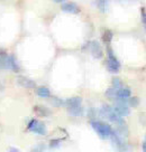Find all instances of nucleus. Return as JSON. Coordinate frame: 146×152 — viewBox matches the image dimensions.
<instances>
[{
  "label": "nucleus",
  "instance_id": "nucleus-1",
  "mask_svg": "<svg viewBox=\"0 0 146 152\" xmlns=\"http://www.w3.org/2000/svg\"><path fill=\"white\" fill-rule=\"evenodd\" d=\"M99 115H101V116L104 118V119L109 120L110 122L115 123L116 125L125 123L123 116L118 115V114L113 111V106H110V105H107V104L102 105V106H101V109L99 110Z\"/></svg>",
  "mask_w": 146,
  "mask_h": 152
},
{
  "label": "nucleus",
  "instance_id": "nucleus-2",
  "mask_svg": "<svg viewBox=\"0 0 146 152\" xmlns=\"http://www.w3.org/2000/svg\"><path fill=\"white\" fill-rule=\"evenodd\" d=\"M91 126L97 134L99 135L101 139H107L110 138L111 133H113V128L106 122H101V121H97V120H92L91 121Z\"/></svg>",
  "mask_w": 146,
  "mask_h": 152
},
{
  "label": "nucleus",
  "instance_id": "nucleus-3",
  "mask_svg": "<svg viewBox=\"0 0 146 152\" xmlns=\"http://www.w3.org/2000/svg\"><path fill=\"white\" fill-rule=\"evenodd\" d=\"M107 55H108V59H107V68L109 72L111 73H118L120 69V63L117 59L116 55L113 54V48L109 45H107Z\"/></svg>",
  "mask_w": 146,
  "mask_h": 152
},
{
  "label": "nucleus",
  "instance_id": "nucleus-4",
  "mask_svg": "<svg viewBox=\"0 0 146 152\" xmlns=\"http://www.w3.org/2000/svg\"><path fill=\"white\" fill-rule=\"evenodd\" d=\"M110 139H111V144L113 147L115 148V150L117 152H127L128 150V144L127 142L125 141V138L118 135L117 133L113 131L111 135H110Z\"/></svg>",
  "mask_w": 146,
  "mask_h": 152
},
{
  "label": "nucleus",
  "instance_id": "nucleus-5",
  "mask_svg": "<svg viewBox=\"0 0 146 152\" xmlns=\"http://www.w3.org/2000/svg\"><path fill=\"white\" fill-rule=\"evenodd\" d=\"M27 130L36 133V134H39V135H45L47 133L46 125L43 122L37 121L36 119H32L29 121L28 124H27Z\"/></svg>",
  "mask_w": 146,
  "mask_h": 152
},
{
  "label": "nucleus",
  "instance_id": "nucleus-6",
  "mask_svg": "<svg viewBox=\"0 0 146 152\" xmlns=\"http://www.w3.org/2000/svg\"><path fill=\"white\" fill-rule=\"evenodd\" d=\"M113 109L118 115H120L123 118L129 115V113H130V110H129L127 102H124V101H116L113 106Z\"/></svg>",
  "mask_w": 146,
  "mask_h": 152
},
{
  "label": "nucleus",
  "instance_id": "nucleus-7",
  "mask_svg": "<svg viewBox=\"0 0 146 152\" xmlns=\"http://www.w3.org/2000/svg\"><path fill=\"white\" fill-rule=\"evenodd\" d=\"M88 47H89V49H90L91 55H92L94 58L100 59L101 57L104 56V50H102V47H101V45H100L97 40H92V42H90V43L88 44Z\"/></svg>",
  "mask_w": 146,
  "mask_h": 152
},
{
  "label": "nucleus",
  "instance_id": "nucleus-8",
  "mask_svg": "<svg viewBox=\"0 0 146 152\" xmlns=\"http://www.w3.org/2000/svg\"><path fill=\"white\" fill-rule=\"evenodd\" d=\"M17 84L21 87H25V88H34L36 86V83L26 76H19L17 78Z\"/></svg>",
  "mask_w": 146,
  "mask_h": 152
},
{
  "label": "nucleus",
  "instance_id": "nucleus-9",
  "mask_svg": "<svg viewBox=\"0 0 146 152\" xmlns=\"http://www.w3.org/2000/svg\"><path fill=\"white\" fill-rule=\"evenodd\" d=\"M132 92L127 87H120L117 90V101H124V102H127V100L130 97ZM116 102V101H115Z\"/></svg>",
  "mask_w": 146,
  "mask_h": 152
},
{
  "label": "nucleus",
  "instance_id": "nucleus-10",
  "mask_svg": "<svg viewBox=\"0 0 146 152\" xmlns=\"http://www.w3.org/2000/svg\"><path fill=\"white\" fill-rule=\"evenodd\" d=\"M61 8L63 11L69 12V14H79L80 12V8L76 2H65L62 5Z\"/></svg>",
  "mask_w": 146,
  "mask_h": 152
},
{
  "label": "nucleus",
  "instance_id": "nucleus-11",
  "mask_svg": "<svg viewBox=\"0 0 146 152\" xmlns=\"http://www.w3.org/2000/svg\"><path fill=\"white\" fill-rule=\"evenodd\" d=\"M34 111L39 116H50L52 114L51 110L48 109V107H46V106H44V105H36L34 107Z\"/></svg>",
  "mask_w": 146,
  "mask_h": 152
},
{
  "label": "nucleus",
  "instance_id": "nucleus-12",
  "mask_svg": "<svg viewBox=\"0 0 146 152\" xmlns=\"http://www.w3.org/2000/svg\"><path fill=\"white\" fill-rule=\"evenodd\" d=\"M82 103V99L80 96H73V97H70L64 102V104L67 106V107H74V106H79Z\"/></svg>",
  "mask_w": 146,
  "mask_h": 152
},
{
  "label": "nucleus",
  "instance_id": "nucleus-13",
  "mask_svg": "<svg viewBox=\"0 0 146 152\" xmlns=\"http://www.w3.org/2000/svg\"><path fill=\"white\" fill-rule=\"evenodd\" d=\"M115 132L117 133L118 135L123 137V138H127L128 134H129V131H128V126L126 125V123L118 124L117 128H116V130H115Z\"/></svg>",
  "mask_w": 146,
  "mask_h": 152
},
{
  "label": "nucleus",
  "instance_id": "nucleus-14",
  "mask_svg": "<svg viewBox=\"0 0 146 152\" xmlns=\"http://www.w3.org/2000/svg\"><path fill=\"white\" fill-rule=\"evenodd\" d=\"M36 94L39 96V97H43V99H48L51 97V91L48 90L45 86H39L36 90Z\"/></svg>",
  "mask_w": 146,
  "mask_h": 152
},
{
  "label": "nucleus",
  "instance_id": "nucleus-15",
  "mask_svg": "<svg viewBox=\"0 0 146 152\" xmlns=\"http://www.w3.org/2000/svg\"><path fill=\"white\" fill-rule=\"evenodd\" d=\"M67 112L72 116H81L83 115V107L81 105L74 106V107H67Z\"/></svg>",
  "mask_w": 146,
  "mask_h": 152
},
{
  "label": "nucleus",
  "instance_id": "nucleus-16",
  "mask_svg": "<svg viewBox=\"0 0 146 152\" xmlns=\"http://www.w3.org/2000/svg\"><path fill=\"white\" fill-rule=\"evenodd\" d=\"M9 69L18 73L20 71V67H19V64L17 63V59L14 55H9Z\"/></svg>",
  "mask_w": 146,
  "mask_h": 152
},
{
  "label": "nucleus",
  "instance_id": "nucleus-17",
  "mask_svg": "<svg viewBox=\"0 0 146 152\" xmlns=\"http://www.w3.org/2000/svg\"><path fill=\"white\" fill-rule=\"evenodd\" d=\"M106 97L113 102L117 101V88H113V87L108 88L106 91Z\"/></svg>",
  "mask_w": 146,
  "mask_h": 152
},
{
  "label": "nucleus",
  "instance_id": "nucleus-18",
  "mask_svg": "<svg viewBox=\"0 0 146 152\" xmlns=\"http://www.w3.org/2000/svg\"><path fill=\"white\" fill-rule=\"evenodd\" d=\"M113 31L109 30V29H106V30H104V34H102V42L106 45H109L110 42L113 40Z\"/></svg>",
  "mask_w": 146,
  "mask_h": 152
},
{
  "label": "nucleus",
  "instance_id": "nucleus-19",
  "mask_svg": "<svg viewBox=\"0 0 146 152\" xmlns=\"http://www.w3.org/2000/svg\"><path fill=\"white\" fill-rule=\"evenodd\" d=\"M96 4H97L98 9H99L101 12H106L107 9H108L109 0H96Z\"/></svg>",
  "mask_w": 146,
  "mask_h": 152
},
{
  "label": "nucleus",
  "instance_id": "nucleus-20",
  "mask_svg": "<svg viewBox=\"0 0 146 152\" xmlns=\"http://www.w3.org/2000/svg\"><path fill=\"white\" fill-rule=\"evenodd\" d=\"M127 104L128 106H132V107H137L139 105V99L136 97V96H130L127 100Z\"/></svg>",
  "mask_w": 146,
  "mask_h": 152
},
{
  "label": "nucleus",
  "instance_id": "nucleus-21",
  "mask_svg": "<svg viewBox=\"0 0 146 152\" xmlns=\"http://www.w3.org/2000/svg\"><path fill=\"white\" fill-rule=\"evenodd\" d=\"M111 84H113V88H117V90L124 86L123 81H122L120 78H118V77H113V81H111Z\"/></svg>",
  "mask_w": 146,
  "mask_h": 152
},
{
  "label": "nucleus",
  "instance_id": "nucleus-22",
  "mask_svg": "<svg viewBox=\"0 0 146 152\" xmlns=\"http://www.w3.org/2000/svg\"><path fill=\"white\" fill-rule=\"evenodd\" d=\"M51 103H52L54 106H57V107H59V106H62V105L64 104V101L56 97V96H53V97H51Z\"/></svg>",
  "mask_w": 146,
  "mask_h": 152
},
{
  "label": "nucleus",
  "instance_id": "nucleus-23",
  "mask_svg": "<svg viewBox=\"0 0 146 152\" xmlns=\"http://www.w3.org/2000/svg\"><path fill=\"white\" fill-rule=\"evenodd\" d=\"M99 115V111H97L96 109H90L89 112H88V116H89V119L92 121V120H96V118Z\"/></svg>",
  "mask_w": 146,
  "mask_h": 152
},
{
  "label": "nucleus",
  "instance_id": "nucleus-24",
  "mask_svg": "<svg viewBox=\"0 0 146 152\" xmlns=\"http://www.w3.org/2000/svg\"><path fill=\"white\" fill-rule=\"evenodd\" d=\"M61 145V140L60 139H53L50 141V148H52V149H56Z\"/></svg>",
  "mask_w": 146,
  "mask_h": 152
},
{
  "label": "nucleus",
  "instance_id": "nucleus-25",
  "mask_svg": "<svg viewBox=\"0 0 146 152\" xmlns=\"http://www.w3.org/2000/svg\"><path fill=\"white\" fill-rule=\"evenodd\" d=\"M142 21H143V25L146 28V12L144 10H142Z\"/></svg>",
  "mask_w": 146,
  "mask_h": 152
},
{
  "label": "nucleus",
  "instance_id": "nucleus-26",
  "mask_svg": "<svg viewBox=\"0 0 146 152\" xmlns=\"http://www.w3.org/2000/svg\"><path fill=\"white\" fill-rule=\"evenodd\" d=\"M8 152H20V150H18L17 148L11 147V148H9V151H8Z\"/></svg>",
  "mask_w": 146,
  "mask_h": 152
},
{
  "label": "nucleus",
  "instance_id": "nucleus-27",
  "mask_svg": "<svg viewBox=\"0 0 146 152\" xmlns=\"http://www.w3.org/2000/svg\"><path fill=\"white\" fill-rule=\"evenodd\" d=\"M30 152H42V149L41 148H34Z\"/></svg>",
  "mask_w": 146,
  "mask_h": 152
},
{
  "label": "nucleus",
  "instance_id": "nucleus-28",
  "mask_svg": "<svg viewBox=\"0 0 146 152\" xmlns=\"http://www.w3.org/2000/svg\"><path fill=\"white\" fill-rule=\"evenodd\" d=\"M143 152H146V137H145L144 142H143Z\"/></svg>",
  "mask_w": 146,
  "mask_h": 152
},
{
  "label": "nucleus",
  "instance_id": "nucleus-29",
  "mask_svg": "<svg viewBox=\"0 0 146 152\" xmlns=\"http://www.w3.org/2000/svg\"><path fill=\"white\" fill-rule=\"evenodd\" d=\"M54 1H55V2H59V4H61V2H64L65 0H54Z\"/></svg>",
  "mask_w": 146,
  "mask_h": 152
},
{
  "label": "nucleus",
  "instance_id": "nucleus-30",
  "mask_svg": "<svg viewBox=\"0 0 146 152\" xmlns=\"http://www.w3.org/2000/svg\"><path fill=\"white\" fill-rule=\"evenodd\" d=\"M123 1H125V0H123Z\"/></svg>",
  "mask_w": 146,
  "mask_h": 152
}]
</instances>
